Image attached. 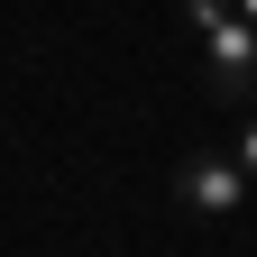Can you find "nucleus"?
<instances>
[{
	"label": "nucleus",
	"instance_id": "f257e3e1",
	"mask_svg": "<svg viewBox=\"0 0 257 257\" xmlns=\"http://www.w3.org/2000/svg\"><path fill=\"white\" fill-rule=\"evenodd\" d=\"M202 74H211L220 101H248L257 92V19H239V10L202 19Z\"/></svg>",
	"mask_w": 257,
	"mask_h": 257
},
{
	"label": "nucleus",
	"instance_id": "f03ea898",
	"mask_svg": "<svg viewBox=\"0 0 257 257\" xmlns=\"http://www.w3.org/2000/svg\"><path fill=\"white\" fill-rule=\"evenodd\" d=\"M175 202L202 211V220H239L248 211V166L239 156H184L175 166Z\"/></svg>",
	"mask_w": 257,
	"mask_h": 257
},
{
	"label": "nucleus",
	"instance_id": "39448f33",
	"mask_svg": "<svg viewBox=\"0 0 257 257\" xmlns=\"http://www.w3.org/2000/svg\"><path fill=\"white\" fill-rule=\"evenodd\" d=\"M230 10H239V19H257V0H230Z\"/></svg>",
	"mask_w": 257,
	"mask_h": 257
},
{
	"label": "nucleus",
	"instance_id": "20e7f679",
	"mask_svg": "<svg viewBox=\"0 0 257 257\" xmlns=\"http://www.w3.org/2000/svg\"><path fill=\"white\" fill-rule=\"evenodd\" d=\"M220 10H230V0H193V28H202V19H220Z\"/></svg>",
	"mask_w": 257,
	"mask_h": 257
},
{
	"label": "nucleus",
	"instance_id": "7ed1b4c3",
	"mask_svg": "<svg viewBox=\"0 0 257 257\" xmlns=\"http://www.w3.org/2000/svg\"><path fill=\"white\" fill-rule=\"evenodd\" d=\"M239 166H248V175H257V119H248V128H239Z\"/></svg>",
	"mask_w": 257,
	"mask_h": 257
}]
</instances>
